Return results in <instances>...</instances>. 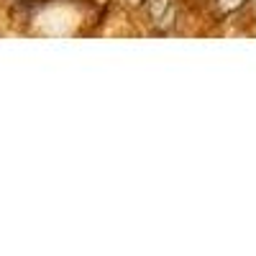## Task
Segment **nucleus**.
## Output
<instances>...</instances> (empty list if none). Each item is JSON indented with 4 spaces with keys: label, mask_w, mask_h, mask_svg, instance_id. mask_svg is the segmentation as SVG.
Returning a JSON list of instances; mask_svg holds the SVG:
<instances>
[{
    "label": "nucleus",
    "mask_w": 256,
    "mask_h": 256,
    "mask_svg": "<svg viewBox=\"0 0 256 256\" xmlns=\"http://www.w3.org/2000/svg\"><path fill=\"white\" fill-rule=\"evenodd\" d=\"M244 3L246 0H212V8H216L218 16H230L238 8H244Z\"/></svg>",
    "instance_id": "2"
},
{
    "label": "nucleus",
    "mask_w": 256,
    "mask_h": 256,
    "mask_svg": "<svg viewBox=\"0 0 256 256\" xmlns=\"http://www.w3.org/2000/svg\"><path fill=\"white\" fill-rule=\"evenodd\" d=\"M146 10H148L152 24L156 26V31L172 28L174 18H177V6H174V0H146Z\"/></svg>",
    "instance_id": "1"
}]
</instances>
